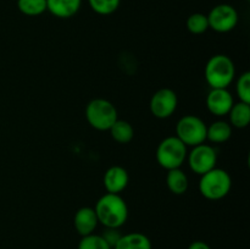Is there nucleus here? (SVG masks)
<instances>
[{"mask_svg": "<svg viewBox=\"0 0 250 249\" xmlns=\"http://www.w3.org/2000/svg\"><path fill=\"white\" fill-rule=\"evenodd\" d=\"M122 233L120 232V228H110V227H105V231L103 232L102 237L107 242L111 249L114 248L115 244L119 242V239L121 238Z\"/></svg>", "mask_w": 250, "mask_h": 249, "instance_id": "b1692460", "label": "nucleus"}, {"mask_svg": "<svg viewBox=\"0 0 250 249\" xmlns=\"http://www.w3.org/2000/svg\"><path fill=\"white\" fill-rule=\"evenodd\" d=\"M178 106V97L175 90L170 88H161L156 90L150 98L149 107L156 119L165 120L175 114Z\"/></svg>", "mask_w": 250, "mask_h": 249, "instance_id": "1a4fd4ad", "label": "nucleus"}, {"mask_svg": "<svg viewBox=\"0 0 250 249\" xmlns=\"http://www.w3.org/2000/svg\"><path fill=\"white\" fill-rule=\"evenodd\" d=\"M110 136L120 144H127L133 139L134 129L128 121L117 119L109 129Z\"/></svg>", "mask_w": 250, "mask_h": 249, "instance_id": "a211bd4d", "label": "nucleus"}, {"mask_svg": "<svg viewBox=\"0 0 250 249\" xmlns=\"http://www.w3.org/2000/svg\"><path fill=\"white\" fill-rule=\"evenodd\" d=\"M208 110L217 117L229 115V110L233 106L234 100L227 88H211L205 99Z\"/></svg>", "mask_w": 250, "mask_h": 249, "instance_id": "9d476101", "label": "nucleus"}, {"mask_svg": "<svg viewBox=\"0 0 250 249\" xmlns=\"http://www.w3.org/2000/svg\"><path fill=\"white\" fill-rule=\"evenodd\" d=\"M229 124L236 128H246L250 124V104L239 102L233 104L229 112Z\"/></svg>", "mask_w": 250, "mask_h": 249, "instance_id": "f3484780", "label": "nucleus"}, {"mask_svg": "<svg viewBox=\"0 0 250 249\" xmlns=\"http://www.w3.org/2000/svg\"><path fill=\"white\" fill-rule=\"evenodd\" d=\"M208 16L209 28L217 33H229L238 24V12L232 5L219 4L210 10Z\"/></svg>", "mask_w": 250, "mask_h": 249, "instance_id": "6e6552de", "label": "nucleus"}, {"mask_svg": "<svg viewBox=\"0 0 250 249\" xmlns=\"http://www.w3.org/2000/svg\"><path fill=\"white\" fill-rule=\"evenodd\" d=\"M188 146L176 136L164 138L156 148V161L165 170L181 168L187 159Z\"/></svg>", "mask_w": 250, "mask_h": 249, "instance_id": "39448f33", "label": "nucleus"}, {"mask_svg": "<svg viewBox=\"0 0 250 249\" xmlns=\"http://www.w3.org/2000/svg\"><path fill=\"white\" fill-rule=\"evenodd\" d=\"M207 124L195 115H185L176 124V137L187 146H195L207 141Z\"/></svg>", "mask_w": 250, "mask_h": 249, "instance_id": "423d86ee", "label": "nucleus"}, {"mask_svg": "<svg viewBox=\"0 0 250 249\" xmlns=\"http://www.w3.org/2000/svg\"><path fill=\"white\" fill-rule=\"evenodd\" d=\"M17 7L26 16H41L46 11V0H17Z\"/></svg>", "mask_w": 250, "mask_h": 249, "instance_id": "6ab92c4d", "label": "nucleus"}, {"mask_svg": "<svg viewBox=\"0 0 250 249\" xmlns=\"http://www.w3.org/2000/svg\"><path fill=\"white\" fill-rule=\"evenodd\" d=\"M82 0H46V11L58 19H70L81 9Z\"/></svg>", "mask_w": 250, "mask_h": 249, "instance_id": "ddd939ff", "label": "nucleus"}, {"mask_svg": "<svg viewBox=\"0 0 250 249\" xmlns=\"http://www.w3.org/2000/svg\"><path fill=\"white\" fill-rule=\"evenodd\" d=\"M232 136V126L226 121L212 122L207 128V141H210L211 143L221 144L229 141Z\"/></svg>", "mask_w": 250, "mask_h": 249, "instance_id": "dca6fc26", "label": "nucleus"}, {"mask_svg": "<svg viewBox=\"0 0 250 249\" xmlns=\"http://www.w3.org/2000/svg\"><path fill=\"white\" fill-rule=\"evenodd\" d=\"M166 186L171 193L176 195H182L187 192L189 187V180L186 172H183L181 168H173V170L167 171Z\"/></svg>", "mask_w": 250, "mask_h": 249, "instance_id": "2eb2a0df", "label": "nucleus"}, {"mask_svg": "<svg viewBox=\"0 0 250 249\" xmlns=\"http://www.w3.org/2000/svg\"><path fill=\"white\" fill-rule=\"evenodd\" d=\"M84 115L89 126L97 131H109L110 127L119 119L116 106L104 98L90 100L85 106Z\"/></svg>", "mask_w": 250, "mask_h": 249, "instance_id": "7ed1b4c3", "label": "nucleus"}, {"mask_svg": "<svg viewBox=\"0 0 250 249\" xmlns=\"http://www.w3.org/2000/svg\"><path fill=\"white\" fill-rule=\"evenodd\" d=\"M204 76L210 88H229L236 76V66L229 56L217 54L208 60Z\"/></svg>", "mask_w": 250, "mask_h": 249, "instance_id": "f03ea898", "label": "nucleus"}, {"mask_svg": "<svg viewBox=\"0 0 250 249\" xmlns=\"http://www.w3.org/2000/svg\"><path fill=\"white\" fill-rule=\"evenodd\" d=\"M98 224H99V221H98L94 208H80L73 216V226H75V229L78 232V234H81L82 237L94 233Z\"/></svg>", "mask_w": 250, "mask_h": 249, "instance_id": "f8f14e48", "label": "nucleus"}, {"mask_svg": "<svg viewBox=\"0 0 250 249\" xmlns=\"http://www.w3.org/2000/svg\"><path fill=\"white\" fill-rule=\"evenodd\" d=\"M129 182V175L125 167L120 165H114L107 168L103 177V183L107 193L120 194L126 189Z\"/></svg>", "mask_w": 250, "mask_h": 249, "instance_id": "9b49d317", "label": "nucleus"}, {"mask_svg": "<svg viewBox=\"0 0 250 249\" xmlns=\"http://www.w3.org/2000/svg\"><path fill=\"white\" fill-rule=\"evenodd\" d=\"M98 221L104 227L120 228L128 219V207L120 194L106 193L98 199L95 204Z\"/></svg>", "mask_w": 250, "mask_h": 249, "instance_id": "f257e3e1", "label": "nucleus"}, {"mask_svg": "<svg viewBox=\"0 0 250 249\" xmlns=\"http://www.w3.org/2000/svg\"><path fill=\"white\" fill-rule=\"evenodd\" d=\"M188 249H211V247L203 241H195L189 244Z\"/></svg>", "mask_w": 250, "mask_h": 249, "instance_id": "393cba45", "label": "nucleus"}, {"mask_svg": "<svg viewBox=\"0 0 250 249\" xmlns=\"http://www.w3.org/2000/svg\"><path fill=\"white\" fill-rule=\"evenodd\" d=\"M232 188V178L224 168H212L200 176L199 192L205 199H224Z\"/></svg>", "mask_w": 250, "mask_h": 249, "instance_id": "20e7f679", "label": "nucleus"}, {"mask_svg": "<svg viewBox=\"0 0 250 249\" xmlns=\"http://www.w3.org/2000/svg\"><path fill=\"white\" fill-rule=\"evenodd\" d=\"M236 93L239 102L250 104V72H243L236 83Z\"/></svg>", "mask_w": 250, "mask_h": 249, "instance_id": "5701e85b", "label": "nucleus"}, {"mask_svg": "<svg viewBox=\"0 0 250 249\" xmlns=\"http://www.w3.org/2000/svg\"><path fill=\"white\" fill-rule=\"evenodd\" d=\"M78 249H111V247L103 238L102 234L92 233L81 238Z\"/></svg>", "mask_w": 250, "mask_h": 249, "instance_id": "4be33fe9", "label": "nucleus"}, {"mask_svg": "<svg viewBox=\"0 0 250 249\" xmlns=\"http://www.w3.org/2000/svg\"><path fill=\"white\" fill-rule=\"evenodd\" d=\"M112 249H153L151 242L141 232H131L122 234Z\"/></svg>", "mask_w": 250, "mask_h": 249, "instance_id": "4468645a", "label": "nucleus"}, {"mask_svg": "<svg viewBox=\"0 0 250 249\" xmlns=\"http://www.w3.org/2000/svg\"><path fill=\"white\" fill-rule=\"evenodd\" d=\"M187 29L193 34H203L209 29V21H208L207 15L202 12H195L192 14L187 19L186 22Z\"/></svg>", "mask_w": 250, "mask_h": 249, "instance_id": "aec40b11", "label": "nucleus"}, {"mask_svg": "<svg viewBox=\"0 0 250 249\" xmlns=\"http://www.w3.org/2000/svg\"><path fill=\"white\" fill-rule=\"evenodd\" d=\"M189 168L195 175H204L208 171L216 167L217 151L214 146L202 143L199 145L192 146V150L188 151L187 159Z\"/></svg>", "mask_w": 250, "mask_h": 249, "instance_id": "0eeeda50", "label": "nucleus"}, {"mask_svg": "<svg viewBox=\"0 0 250 249\" xmlns=\"http://www.w3.org/2000/svg\"><path fill=\"white\" fill-rule=\"evenodd\" d=\"M121 0H88L90 9L98 15L109 16L117 11Z\"/></svg>", "mask_w": 250, "mask_h": 249, "instance_id": "412c9836", "label": "nucleus"}]
</instances>
